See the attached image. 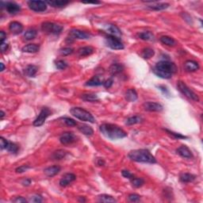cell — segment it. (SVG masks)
I'll return each instance as SVG.
<instances>
[{"label":"cell","mask_w":203,"mask_h":203,"mask_svg":"<svg viewBox=\"0 0 203 203\" xmlns=\"http://www.w3.org/2000/svg\"><path fill=\"white\" fill-rule=\"evenodd\" d=\"M154 74L162 79H171L177 72V67L173 62L162 61L158 62L152 69Z\"/></svg>","instance_id":"1"},{"label":"cell","mask_w":203,"mask_h":203,"mask_svg":"<svg viewBox=\"0 0 203 203\" xmlns=\"http://www.w3.org/2000/svg\"><path fill=\"white\" fill-rule=\"evenodd\" d=\"M99 130L106 137L110 140H118L127 136V133L117 125L104 123L99 126Z\"/></svg>","instance_id":"2"},{"label":"cell","mask_w":203,"mask_h":203,"mask_svg":"<svg viewBox=\"0 0 203 203\" xmlns=\"http://www.w3.org/2000/svg\"><path fill=\"white\" fill-rule=\"evenodd\" d=\"M128 156L131 160L138 163H156V159L147 149H136L129 152Z\"/></svg>","instance_id":"3"},{"label":"cell","mask_w":203,"mask_h":203,"mask_svg":"<svg viewBox=\"0 0 203 203\" xmlns=\"http://www.w3.org/2000/svg\"><path fill=\"white\" fill-rule=\"evenodd\" d=\"M70 114L75 118L81 120L83 121H88L91 123H94L95 119L94 116L89 112L81 107H72L70 110Z\"/></svg>","instance_id":"4"},{"label":"cell","mask_w":203,"mask_h":203,"mask_svg":"<svg viewBox=\"0 0 203 203\" xmlns=\"http://www.w3.org/2000/svg\"><path fill=\"white\" fill-rule=\"evenodd\" d=\"M41 30L45 34H60L63 30V26L58 24L51 22H43L41 25Z\"/></svg>","instance_id":"5"},{"label":"cell","mask_w":203,"mask_h":203,"mask_svg":"<svg viewBox=\"0 0 203 203\" xmlns=\"http://www.w3.org/2000/svg\"><path fill=\"white\" fill-rule=\"evenodd\" d=\"M177 88H178L179 91L183 94V95L186 96L188 99H191V100L195 101V102H198L199 101V98L197 95V94H195L191 89L188 88L186 84L183 81H178L177 82Z\"/></svg>","instance_id":"6"},{"label":"cell","mask_w":203,"mask_h":203,"mask_svg":"<svg viewBox=\"0 0 203 203\" xmlns=\"http://www.w3.org/2000/svg\"><path fill=\"white\" fill-rule=\"evenodd\" d=\"M106 45L111 49L114 50H121L124 49V44L121 39L118 37L112 35H107L106 37Z\"/></svg>","instance_id":"7"},{"label":"cell","mask_w":203,"mask_h":203,"mask_svg":"<svg viewBox=\"0 0 203 203\" xmlns=\"http://www.w3.org/2000/svg\"><path fill=\"white\" fill-rule=\"evenodd\" d=\"M51 110L48 107H44L43 109L40 110V114L37 116V118L34 120V126L39 127L41 126L42 125L44 124L45 120L47 119V118L49 116H50Z\"/></svg>","instance_id":"8"},{"label":"cell","mask_w":203,"mask_h":203,"mask_svg":"<svg viewBox=\"0 0 203 203\" xmlns=\"http://www.w3.org/2000/svg\"><path fill=\"white\" fill-rule=\"evenodd\" d=\"M29 9L35 12H43L47 10V3L45 1H29Z\"/></svg>","instance_id":"9"},{"label":"cell","mask_w":203,"mask_h":203,"mask_svg":"<svg viewBox=\"0 0 203 203\" xmlns=\"http://www.w3.org/2000/svg\"><path fill=\"white\" fill-rule=\"evenodd\" d=\"M1 8H5L7 11L10 14H15V13H19L21 10L20 5L17 4L16 3L13 2H1Z\"/></svg>","instance_id":"10"},{"label":"cell","mask_w":203,"mask_h":203,"mask_svg":"<svg viewBox=\"0 0 203 203\" xmlns=\"http://www.w3.org/2000/svg\"><path fill=\"white\" fill-rule=\"evenodd\" d=\"M69 36L72 39H79V40H86L89 39L90 35L88 33L83 32L82 30H79L77 29H72L69 31Z\"/></svg>","instance_id":"11"},{"label":"cell","mask_w":203,"mask_h":203,"mask_svg":"<svg viewBox=\"0 0 203 203\" xmlns=\"http://www.w3.org/2000/svg\"><path fill=\"white\" fill-rule=\"evenodd\" d=\"M143 107L145 110L149 112H160L163 110V107L161 104L154 102H147L143 104Z\"/></svg>","instance_id":"12"},{"label":"cell","mask_w":203,"mask_h":203,"mask_svg":"<svg viewBox=\"0 0 203 203\" xmlns=\"http://www.w3.org/2000/svg\"><path fill=\"white\" fill-rule=\"evenodd\" d=\"M76 141V135L73 133H70V132H67V133H64L60 137V141L62 144L64 145H67V144H71L72 143H74Z\"/></svg>","instance_id":"13"},{"label":"cell","mask_w":203,"mask_h":203,"mask_svg":"<svg viewBox=\"0 0 203 203\" xmlns=\"http://www.w3.org/2000/svg\"><path fill=\"white\" fill-rule=\"evenodd\" d=\"M105 30L107 33L108 35L115 36V37H119L121 36V31L117 25H113V24H106L104 26Z\"/></svg>","instance_id":"14"},{"label":"cell","mask_w":203,"mask_h":203,"mask_svg":"<svg viewBox=\"0 0 203 203\" xmlns=\"http://www.w3.org/2000/svg\"><path fill=\"white\" fill-rule=\"evenodd\" d=\"M76 179V175L72 174V173H66V174H64L63 175L61 179L60 180V185L61 186H67V185H69L72 182L75 181Z\"/></svg>","instance_id":"15"},{"label":"cell","mask_w":203,"mask_h":203,"mask_svg":"<svg viewBox=\"0 0 203 203\" xmlns=\"http://www.w3.org/2000/svg\"><path fill=\"white\" fill-rule=\"evenodd\" d=\"M9 29L13 34L18 35L23 31V25L20 22L13 21V22H10V25H9Z\"/></svg>","instance_id":"16"},{"label":"cell","mask_w":203,"mask_h":203,"mask_svg":"<svg viewBox=\"0 0 203 203\" xmlns=\"http://www.w3.org/2000/svg\"><path fill=\"white\" fill-rule=\"evenodd\" d=\"M176 152L180 156H182L183 158H186V159H191V158H193V154H192L191 151L186 145L180 146L179 148H177Z\"/></svg>","instance_id":"17"},{"label":"cell","mask_w":203,"mask_h":203,"mask_svg":"<svg viewBox=\"0 0 203 203\" xmlns=\"http://www.w3.org/2000/svg\"><path fill=\"white\" fill-rule=\"evenodd\" d=\"M151 3V5H148V9L152 10H156V11H159V10H163L165 9L168 8L169 7V3H157V2H149Z\"/></svg>","instance_id":"18"},{"label":"cell","mask_w":203,"mask_h":203,"mask_svg":"<svg viewBox=\"0 0 203 203\" xmlns=\"http://www.w3.org/2000/svg\"><path fill=\"white\" fill-rule=\"evenodd\" d=\"M184 69L188 72H193L199 69V64L196 61H186L184 63Z\"/></svg>","instance_id":"19"},{"label":"cell","mask_w":203,"mask_h":203,"mask_svg":"<svg viewBox=\"0 0 203 203\" xmlns=\"http://www.w3.org/2000/svg\"><path fill=\"white\" fill-rule=\"evenodd\" d=\"M103 79L101 78L100 76H94L91 78L90 80L86 83V86H89V87H98V86L103 85Z\"/></svg>","instance_id":"20"},{"label":"cell","mask_w":203,"mask_h":203,"mask_svg":"<svg viewBox=\"0 0 203 203\" xmlns=\"http://www.w3.org/2000/svg\"><path fill=\"white\" fill-rule=\"evenodd\" d=\"M61 167L59 166H52L45 168L44 170V173L48 177H53L56 175L61 171Z\"/></svg>","instance_id":"21"},{"label":"cell","mask_w":203,"mask_h":203,"mask_svg":"<svg viewBox=\"0 0 203 203\" xmlns=\"http://www.w3.org/2000/svg\"><path fill=\"white\" fill-rule=\"evenodd\" d=\"M78 55L79 56H88L94 52V49L91 46H85L78 49Z\"/></svg>","instance_id":"22"},{"label":"cell","mask_w":203,"mask_h":203,"mask_svg":"<svg viewBox=\"0 0 203 203\" xmlns=\"http://www.w3.org/2000/svg\"><path fill=\"white\" fill-rule=\"evenodd\" d=\"M123 69H124V66L122 64L116 63V64H113L112 65H110V67H109V72L112 76H116L121 73Z\"/></svg>","instance_id":"23"},{"label":"cell","mask_w":203,"mask_h":203,"mask_svg":"<svg viewBox=\"0 0 203 203\" xmlns=\"http://www.w3.org/2000/svg\"><path fill=\"white\" fill-rule=\"evenodd\" d=\"M40 50V46L36 44H29L24 46L22 49L23 52H28V53H35Z\"/></svg>","instance_id":"24"},{"label":"cell","mask_w":203,"mask_h":203,"mask_svg":"<svg viewBox=\"0 0 203 203\" xmlns=\"http://www.w3.org/2000/svg\"><path fill=\"white\" fill-rule=\"evenodd\" d=\"M78 129H79L81 133L86 135V136H90L94 134L93 129L90 126H88V125H79V127H78Z\"/></svg>","instance_id":"25"},{"label":"cell","mask_w":203,"mask_h":203,"mask_svg":"<svg viewBox=\"0 0 203 203\" xmlns=\"http://www.w3.org/2000/svg\"><path fill=\"white\" fill-rule=\"evenodd\" d=\"M196 176L195 175H192L190 173H182L179 176V179L182 183H190L195 179Z\"/></svg>","instance_id":"26"},{"label":"cell","mask_w":203,"mask_h":203,"mask_svg":"<svg viewBox=\"0 0 203 203\" xmlns=\"http://www.w3.org/2000/svg\"><path fill=\"white\" fill-rule=\"evenodd\" d=\"M37 70H38V67L35 65H28L25 69V73L27 76L29 77H34L35 75L37 74Z\"/></svg>","instance_id":"27"},{"label":"cell","mask_w":203,"mask_h":203,"mask_svg":"<svg viewBox=\"0 0 203 203\" xmlns=\"http://www.w3.org/2000/svg\"><path fill=\"white\" fill-rule=\"evenodd\" d=\"M138 95L134 89H129L126 93V99L129 102H135L137 99Z\"/></svg>","instance_id":"28"},{"label":"cell","mask_w":203,"mask_h":203,"mask_svg":"<svg viewBox=\"0 0 203 203\" xmlns=\"http://www.w3.org/2000/svg\"><path fill=\"white\" fill-rule=\"evenodd\" d=\"M159 40L163 43V45H166L168 46H175L176 45V41H175L172 37H168V36H162Z\"/></svg>","instance_id":"29"},{"label":"cell","mask_w":203,"mask_h":203,"mask_svg":"<svg viewBox=\"0 0 203 203\" xmlns=\"http://www.w3.org/2000/svg\"><path fill=\"white\" fill-rule=\"evenodd\" d=\"M142 121L143 118H141V116H132V117H130V118H129L126 120V125H128V126H133V125L135 124H139V123L142 122Z\"/></svg>","instance_id":"30"},{"label":"cell","mask_w":203,"mask_h":203,"mask_svg":"<svg viewBox=\"0 0 203 203\" xmlns=\"http://www.w3.org/2000/svg\"><path fill=\"white\" fill-rule=\"evenodd\" d=\"M154 54H155V52L152 49H151V48H145V49H144L142 50V52H141V56L144 58V59L148 60V59H150L151 57H152L153 56H154Z\"/></svg>","instance_id":"31"},{"label":"cell","mask_w":203,"mask_h":203,"mask_svg":"<svg viewBox=\"0 0 203 203\" xmlns=\"http://www.w3.org/2000/svg\"><path fill=\"white\" fill-rule=\"evenodd\" d=\"M37 30L34 29H29L28 30H26L24 34L23 37L25 38V40H31L33 39H34L37 36Z\"/></svg>","instance_id":"32"},{"label":"cell","mask_w":203,"mask_h":203,"mask_svg":"<svg viewBox=\"0 0 203 203\" xmlns=\"http://www.w3.org/2000/svg\"><path fill=\"white\" fill-rule=\"evenodd\" d=\"M138 37L141 39V40H147V41H150V40H154V34L150 31H146V32H142L141 34H138Z\"/></svg>","instance_id":"33"},{"label":"cell","mask_w":203,"mask_h":203,"mask_svg":"<svg viewBox=\"0 0 203 203\" xmlns=\"http://www.w3.org/2000/svg\"><path fill=\"white\" fill-rule=\"evenodd\" d=\"M81 98L84 101L90 102V103H94V102H98L99 100V97L95 94H84L81 96Z\"/></svg>","instance_id":"34"},{"label":"cell","mask_w":203,"mask_h":203,"mask_svg":"<svg viewBox=\"0 0 203 203\" xmlns=\"http://www.w3.org/2000/svg\"><path fill=\"white\" fill-rule=\"evenodd\" d=\"M47 4L52 6L53 7H63L69 3L68 1H64V0H56V1H47Z\"/></svg>","instance_id":"35"},{"label":"cell","mask_w":203,"mask_h":203,"mask_svg":"<svg viewBox=\"0 0 203 203\" xmlns=\"http://www.w3.org/2000/svg\"><path fill=\"white\" fill-rule=\"evenodd\" d=\"M98 200L100 202H116L117 200L114 197L108 195H101L98 197Z\"/></svg>","instance_id":"36"},{"label":"cell","mask_w":203,"mask_h":203,"mask_svg":"<svg viewBox=\"0 0 203 203\" xmlns=\"http://www.w3.org/2000/svg\"><path fill=\"white\" fill-rule=\"evenodd\" d=\"M66 155H67V152L63 149H59L54 152L53 154H52V158L54 159H56V160H60V159H64Z\"/></svg>","instance_id":"37"},{"label":"cell","mask_w":203,"mask_h":203,"mask_svg":"<svg viewBox=\"0 0 203 203\" xmlns=\"http://www.w3.org/2000/svg\"><path fill=\"white\" fill-rule=\"evenodd\" d=\"M130 181H131V183L133 187L135 188L141 187L144 184V180L142 178H136V177H134Z\"/></svg>","instance_id":"38"},{"label":"cell","mask_w":203,"mask_h":203,"mask_svg":"<svg viewBox=\"0 0 203 203\" xmlns=\"http://www.w3.org/2000/svg\"><path fill=\"white\" fill-rule=\"evenodd\" d=\"M6 149L11 153H17L18 151H19V146H18L16 144H14V143H12L9 141L8 145H7Z\"/></svg>","instance_id":"39"},{"label":"cell","mask_w":203,"mask_h":203,"mask_svg":"<svg viewBox=\"0 0 203 203\" xmlns=\"http://www.w3.org/2000/svg\"><path fill=\"white\" fill-rule=\"evenodd\" d=\"M56 68L60 69V70H64L67 67V63L65 61L60 60V61H57L56 62Z\"/></svg>","instance_id":"40"},{"label":"cell","mask_w":203,"mask_h":203,"mask_svg":"<svg viewBox=\"0 0 203 203\" xmlns=\"http://www.w3.org/2000/svg\"><path fill=\"white\" fill-rule=\"evenodd\" d=\"M165 130L167 131V133H168V134L172 136L173 137H175V139H186V138H187V136H183V135H182L181 133H175V132L170 131V130H168V129H165Z\"/></svg>","instance_id":"41"},{"label":"cell","mask_w":203,"mask_h":203,"mask_svg":"<svg viewBox=\"0 0 203 203\" xmlns=\"http://www.w3.org/2000/svg\"><path fill=\"white\" fill-rule=\"evenodd\" d=\"M128 200L131 202H136L141 200V196L136 194H131L128 196Z\"/></svg>","instance_id":"42"},{"label":"cell","mask_w":203,"mask_h":203,"mask_svg":"<svg viewBox=\"0 0 203 203\" xmlns=\"http://www.w3.org/2000/svg\"><path fill=\"white\" fill-rule=\"evenodd\" d=\"M72 52H73V49L69 47L64 48V49L60 50V53H61L62 56H68L70 55V54H72Z\"/></svg>","instance_id":"43"},{"label":"cell","mask_w":203,"mask_h":203,"mask_svg":"<svg viewBox=\"0 0 203 203\" xmlns=\"http://www.w3.org/2000/svg\"><path fill=\"white\" fill-rule=\"evenodd\" d=\"M63 121H64V122L65 123V124L67 125V126H70V127H72V126H76V122L74 121V120L72 119V118H63Z\"/></svg>","instance_id":"44"},{"label":"cell","mask_w":203,"mask_h":203,"mask_svg":"<svg viewBox=\"0 0 203 203\" xmlns=\"http://www.w3.org/2000/svg\"><path fill=\"white\" fill-rule=\"evenodd\" d=\"M121 175H122L123 177H125V178H126V179H130V180L135 177L134 175H133V174L130 172V171H127V170H123V171H121Z\"/></svg>","instance_id":"45"},{"label":"cell","mask_w":203,"mask_h":203,"mask_svg":"<svg viewBox=\"0 0 203 203\" xmlns=\"http://www.w3.org/2000/svg\"><path fill=\"white\" fill-rule=\"evenodd\" d=\"M43 201V198H42L41 196L40 195H34V196L31 197L29 200V202H41Z\"/></svg>","instance_id":"46"},{"label":"cell","mask_w":203,"mask_h":203,"mask_svg":"<svg viewBox=\"0 0 203 203\" xmlns=\"http://www.w3.org/2000/svg\"><path fill=\"white\" fill-rule=\"evenodd\" d=\"M29 168H30V167L29 166V165H22V166L16 168L15 171L17 173H23L25 171H26L28 169H29Z\"/></svg>","instance_id":"47"},{"label":"cell","mask_w":203,"mask_h":203,"mask_svg":"<svg viewBox=\"0 0 203 203\" xmlns=\"http://www.w3.org/2000/svg\"><path fill=\"white\" fill-rule=\"evenodd\" d=\"M8 143L9 141H7V139H5L4 137H3V136H1L0 137V145H1V149H6L7 147V145H8Z\"/></svg>","instance_id":"48"},{"label":"cell","mask_w":203,"mask_h":203,"mask_svg":"<svg viewBox=\"0 0 203 203\" xmlns=\"http://www.w3.org/2000/svg\"><path fill=\"white\" fill-rule=\"evenodd\" d=\"M8 47H9V43L7 42V39H6L5 40L1 41V51H2L3 52H6V51L8 49Z\"/></svg>","instance_id":"49"},{"label":"cell","mask_w":203,"mask_h":203,"mask_svg":"<svg viewBox=\"0 0 203 203\" xmlns=\"http://www.w3.org/2000/svg\"><path fill=\"white\" fill-rule=\"evenodd\" d=\"M113 83H114V80H113L112 78H110V79H106V80L104 81V83H103V86H104V88H110L112 87Z\"/></svg>","instance_id":"50"},{"label":"cell","mask_w":203,"mask_h":203,"mask_svg":"<svg viewBox=\"0 0 203 203\" xmlns=\"http://www.w3.org/2000/svg\"><path fill=\"white\" fill-rule=\"evenodd\" d=\"M13 202L15 203H21V202H27V200L24 198L23 197H17L16 198L13 200Z\"/></svg>","instance_id":"51"},{"label":"cell","mask_w":203,"mask_h":203,"mask_svg":"<svg viewBox=\"0 0 203 203\" xmlns=\"http://www.w3.org/2000/svg\"><path fill=\"white\" fill-rule=\"evenodd\" d=\"M31 184V179H24L23 181H22V185L23 186H29V185Z\"/></svg>","instance_id":"52"},{"label":"cell","mask_w":203,"mask_h":203,"mask_svg":"<svg viewBox=\"0 0 203 203\" xmlns=\"http://www.w3.org/2000/svg\"><path fill=\"white\" fill-rule=\"evenodd\" d=\"M0 39H1V41L5 40L6 39H7V34H6L5 32H3V31H1V32H0Z\"/></svg>","instance_id":"53"},{"label":"cell","mask_w":203,"mask_h":203,"mask_svg":"<svg viewBox=\"0 0 203 203\" xmlns=\"http://www.w3.org/2000/svg\"><path fill=\"white\" fill-rule=\"evenodd\" d=\"M159 90L163 91V92L165 94H169V92H168V89H167V88H165V87H163V86H159Z\"/></svg>","instance_id":"54"},{"label":"cell","mask_w":203,"mask_h":203,"mask_svg":"<svg viewBox=\"0 0 203 203\" xmlns=\"http://www.w3.org/2000/svg\"><path fill=\"white\" fill-rule=\"evenodd\" d=\"M97 165H99V166H104L105 161L103 160V159L99 158V159H98V161H97Z\"/></svg>","instance_id":"55"},{"label":"cell","mask_w":203,"mask_h":203,"mask_svg":"<svg viewBox=\"0 0 203 203\" xmlns=\"http://www.w3.org/2000/svg\"><path fill=\"white\" fill-rule=\"evenodd\" d=\"M83 3L86 4H99L100 2H83Z\"/></svg>","instance_id":"56"},{"label":"cell","mask_w":203,"mask_h":203,"mask_svg":"<svg viewBox=\"0 0 203 203\" xmlns=\"http://www.w3.org/2000/svg\"><path fill=\"white\" fill-rule=\"evenodd\" d=\"M4 116H5V112L3 110H1V115H0V118L1 119H3Z\"/></svg>","instance_id":"57"},{"label":"cell","mask_w":203,"mask_h":203,"mask_svg":"<svg viewBox=\"0 0 203 203\" xmlns=\"http://www.w3.org/2000/svg\"><path fill=\"white\" fill-rule=\"evenodd\" d=\"M0 65H1V72H3V71H4V69H5V66H4L3 63H1Z\"/></svg>","instance_id":"58"},{"label":"cell","mask_w":203,"mask_h":203,"mask_svg":"<svg viewBox=\"0 0 203 203\" xmlns=\"http://www.w3.org/2000/svg\"><path fill=\"white\" fill-rule=\"evenodd\" d=\"M79 201H86V199H85V198H83V197H82V198H81V199H80V200H79Z\"/></svg>","instance_id":"59"}]
</instances>
